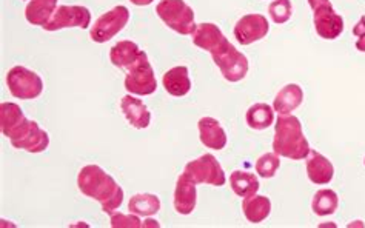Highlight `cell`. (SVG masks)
Masks as SVG:
<instances>
[{"label":"cell","instance_id":"cell-13","mask_svg":"<svg viewBox=\"0 0 365 228\" xmlns=\"http://www.w3.org/2000/svg\"><path fill=\"white\" fill-rule=\"evenodd\" d=\"M173 204H175V210L182 216H188L196 210V204H197L196 184L185 173H182L176 180L175 199H173Z\"/></svg>","mask_w":365,"mask_h":228},{"label":"cell","instance_id":"cell-25","mask_svg":"<svg viewBox=\"0 0 365 228\" xmlns=\"http://www.w3.org/2000/svg\"><path fill=\"white\" fill-rule=\"evenodd\" d=\"M230 187H232L236 196L247 197L256 195L259 192V188H261V184H259V179L253 173L236 170L230 175Z\"/></svg>","mask_w":365,"mask_h":228},{"label":"cell","instance_id":"cell-8","mask_svg":"<svg viewBox=\"0 0 365 228\" xmlns=\"http://www.w3.org/2000/svg\"><path fill=\"white\" fill-rule=\"evenodd\" d=\"M184 173L197 184H205L211 187H222L227 182L225 171L219 160L213 155H204L191 160L184 168Z\"/></svg>","mask_w":365,"mask_h":228},{"label":"cell","instance_id":"cell-21","mask_svg":"<svg viewBox=\"0 0 365 228\" xmlns=\"http://www.w3.org/2000/svg\"><path fill=\"white\" fill-rule=\"evenodd\" d=\"M57 9V0H30L25 8V19L34 26H43Z\"/></svg>","mask_w":365,"mask_h":228},{"label":"cell","instance_id":"cell-23","mask_svg":"<svg viewBox=\"0 0 365 228\" xmlns=\"http://www.w3.org/2000/svg\"><path fill=\"white\" fill-rule=\"evenodd\" d=\"M222 39H225L224 33L220 31V28L217 25L211 22L199 24L196 26V31L193 33V43L197 46V48L205 50L208 53L213 50Z\"/></svg>","mask_w":365,"mask_h":228},{"label":"cell","instance_id":"cell-6","mask_svg":"<svg viewBox=\"0 0 365 228\" xmlns=\"http://www.w3.org/2000/svg\"><path fill=\"white\" fill-rule=\"evenodd\" d=\"M123 83L125 90L134 96H150L158 90L156 74L145 51H142L139 59L127 70Z\"/></svg>","mask_w":365,"mask_h":228},{"label":"cell","instance_id":"cell-30","mask_svg":"<svg viewBox=\"0 0 365 228\" xmlns=\"http://www.w3.org/2000/svg\"><path fill=\"white\" fill-rule=\"evenodd\" d=\"M111 227L113 228H140V227H143V222L139 219L138 214L113 213L111 214Z\"/></svg>","mask_w":365,"mask_h":228},{"label":"cell","instance_id":"cell-33","mask_svg":"<svg viewBox=\"0 0 365 228\" xmlns=\"http://www.w3.org/2000/svg\"><path fill=\"white\" fill-rule=\"evenodd\" d=\"M130 2L136 6H148L155 2V0H130Z\"/></svg>","mask_w":365,"mask_h":228},{"label":"cell","instance_id":"cell-35","mask_svg":"<svg viewBox=\"0 0 365 228\" xmlns=\"http://www.w3.org/2000/svg\"><path fill=\"white\" fill-rule=\"evenodd\" d=\"M364 165H365V157H364Z\"/></svg>","mask_w":365,"mask_h":228},{"label":"cell","instance_id":"cell-14","mask_svg":"<svg viewBox=\"0 0 365 228\" xmlns=\"http://www.w3.org/2000/svg\"><path fill=\"white\" fill-rule=\"evenodd\" d=\"M11 145L16 150L26 151V153L39 155L50 147V136H48V133L45 130L39 127V123L36 120H31L30 127L26 128L24 135L16 140H11Z\"/></svg>","mask_w":365,"mask_h":228},{"label":"cell","instance_id":"cell-10","mask_svg":"<svg viewBox=\"0 0 365 228\" xmlns=\"http://www.w3.org/2000/svg\"><path fill=\"white\" fill-rule=\"evenodd\" d=\"M91 25V13L81 5H59L50 22L43 25L45 31H59L66 28H82L86 30Z\"/></svg>","mask_w":365,"mask_h":228},{"label":"cell","instance_id":"cell-2","mask_svg":"<svg viewBox=\"0 0 365 228\" xmlns=\"http://www.w3.org/2000/svg\"><path fill=\"white\" fill-rule=\"evenodd\" d=\"M273 151L276 155L292 160H302L310 155V144L307 140L302 123L293 114H279L274 123Z\"/></svg>","mask_w":365,"mask_h":228},{"label":"cell","instance_id":"cell-22","mask_svg":"<svg viewBox=\"0 0 365 228\" xmlns=\"http://www.w3.org/2000/svg\"><path fill=\"white\" fill-rule=\"evenodd\" d=\"M142 50L131 41H120L110 50V61L114 66L122 70H128L130 66L139 59Z\"/></svg>","mask_w":365,"mask_h":228},{"label":"cell","instance_id":"cell-32","mask_svg":"<svg viewBox=\"0 0 365 228\" xmlns=\"http://www.w3.org/2000/svg\"><path fill=\"white\" fill-rule=\"evenodd\" d=\"M356 48L361 51V53H365V34L359 36L358 41H356Z\"/></svg>","mask_w":365,"mask_h":228},{"label":"cell","instance_id":"cell-28","mask_svg":"<svg viewBox=\"0 0 365 228\" xmlns=\"http://www.w3.org/2000/svg\"><path fill=\"white\" fill-rule=\"evenodd\" d=\"M281 167V156L273 153H265L256 160V173L264 179H272L276 176L277 170Z\"/></svg>","mask_w":365,"mask_h":228},{"label":"cell","instance_id":"cell-20","mask_svg":"<svg viewBox=\"0 0 365 228\" xmlns=\"http://www.w3.org/2000/svg\"><path fill=\"white\" fill-rule=\"evenodd\" d=\"M242 212L248 222L261 224L272 213V201L267 196L253 195L247 196L242 201Z\"/></svg>","mask_w":365,"mask_h":228},{"label":"cell","instance_id":"cell-1","mask_svg":"<svg viewBox=\"0 0 365 228\" xmlns=\"http://www.w3.org/2000/svg\"><path fill=\"white\" fill-rule=\"evenodd\" d=\"M78 188L83 196L98 201L110 216L123 204V188L99 165L90 164L79 171Z\"/></svg>","mask_w":365,"mask_h":228},{"label":"cell","instance_id":"cell-24","mask_svg":"<svg viewBox=\"0 0 365 228\" xmlns=\"http://www.w3.org/2000/svg\"><path fill=\"white\" fill-rule=\"evenodd\" d=\"M245 120L247 125L252 130H267L274 122V108L268 105V103H255V105L247 110Z\"/></svg>","mask_w":365,"mask_h":228},{"label":"cell","instance_id":"cell-15","mask_svg":"<svg viewBox=\"0 0 365 228\" xmlns=\"http://www.w3.org/2000/svg\"><path fill=\"white\" fill-rule=\"evenodd\" d=\"M120 108L125 119L136 130H145L150 127L151 113L148 107L140 99H136L133 94H127L120 99Z\"/></svg>","mask_w":365,"mask_h":228},{"label":"cell","instance_id":"cell-19","mask_svg":"<svg viewBox=\"0 0 365 228\" xmlns=\"http://www.w3.org/2000/svg\"><path fill=\"white\" fill-rule=\"evenodd\" d=\"M304 102V91L297 83H288L285 87L276 94L273 108L277 114H292L296 108L301 107Z\"/></svg>","mask_w":365,"mask_h":228},{"label":"cell","instance_id":"cell-7","mask_svg":"<svg viewBox=\"0 0 365 228\" xmlns=\"http://www.w3.org/2000/svg\"><path fill=\"white\" fill-rule=\"evenodd\" d=\"M313 9L314 30L325 41H334L344 33V19L334 11L330 0H309Z\"/></svg>","mask_w":365,"mask_h":228},{"label":"cell","instance_id":"cell-12","mask_svg":"<svg viewBox=\"0 0 365 228\" xmlns=\"http://www.w3.org/2000/svg\"><path fill=\"white\" fill-rule=\"evenodd\" d=\"M270 31L267 17L262 14H247L242 16L235 25V37L236 41L247 46L255 42L262 41Z\"/></svg>","mask_w":365,"mask_h":228},{"label":"cell","instance_id":"cell-29","mask_svg":"<svg viewBox=\"0 0 365 228\" xmlns=\"http://www.w3.org/2000/svg\"><path fill=\"white\" fill-rule=\"evenodd\" d=\"M268 14H270L272 21L277 25H284L292 19L293 14V5L290 0H274L268 6Z\"/></svg>","mask_w":365,"mask_h":228},{"label":"cell","instance_id":"cell-34","mask_svg":"<svg viewBox=\"0 0 365 228\" xmlns=\"http://www.w3.org/2000/svg\"><path fill=\"white\" fill-rule=\"evenodd\" d=\"M143 227H159V222L158 221H145L143 222Z\"/></svg>","mask_w":365,"mask_h":228},{"label":"cell","instance_id":"cell-3","mask_svg":"<svg viewBox=\"0 0 365 228\" xmlns=\"http://www.w3.org/2000/svg\"><path fill=\"white\" fill-rule=\"evenodd\" d=\"M210 54L213 57V62L217 65V68L220 70V74L224 76L225 81L235 83L245 79L248 73L247 56L237 51L236 46L227 41V37L220 41L210 51Z\"/></svg>","mask_w":365,"mask_h":228},{"label":"cell","instance_id":"cell-4","mask_svg":"<svg viewBox=\"0 0 365 228\" xmlns=\"http://www.w3.org/2000/svg\"><path fill=\"white\" fill-rule=\"evenodd\" d=\"M156 14L173 31L182 36H193L196 31L195 11L185 0H160Z\"/></svg>","mask_w":365,"mask_h":228},{"label":"cell","instance_id":"cell-31","mask_svg":"<svg viewBox=\"0 0 365 228\" xmlns=\"http://www.w3.org/2000/svg\"><path fill=\"white\" fill-rule=\"evenodd\" d=\"M353 34L356 36V37H359V36H362V34H365V16H362L361 19H359V22L354 25V28H353Z\"/></svg>","mask_w":365,"mask_h":228},{"label":"cell","instance_id":"cell-18","mask_svg":"<svg viewBox=\"0 0 365 228\" xmlns=\"http://www.w3.org/2000/svg\"><path fill=\"white\" fill-rule=\"evenodd\" d=\"M162 85L163 88L168 94L175 98H182L187 96L191 90V81H190V74L188 68L184 65L175 66V68L168 70L162 78Z\"/></svg>","mask_w":365,"mask_h":228},{"label":"cell","instance_id":"cell-26","mask_svg":"<svg viewBox=\"0 0 365 228\" xmlns=\"http://www.w3.org/2000/svg\"><path fill=\"white\" fill-rule=\"evenodd\" d=\"M160 199L158 195L153 193H138L131 196L128 202V212L138 216L150 217L160 212Z\"/></svg>","mask_w":365,"mask_h":228},{"label":"cell","instance_id":"cell-9","mask_svg":"<svg viewBox=\"0 0 365 228\" xmlns=\"http://www.w3.org/2000/svg\"><path fill=\"white\" fill-rule=\"evenodd\" d=\"M130 21V9L123 5L114 6L108 13L102 14L94 22L90 30L91 41L96 43H105L116 37Z\"/></svg>","mask_w":365,"mask_h":228},{"label":"cell","instance_id":"cell-11","mask_svg":"<svg viewBox=\"0 0 365 228\" xmlns=\"http://www.w3.org/2000/svg\"><path fill=\"white\" fill-rule=\"evenodd\" d=\"M30 119H26L22 108L14 102L0 103V130L2 135L11 140L21 138L30 127Z\"/></svg>","mask_w":365,"mask_h":228},{"label":"cell","instance_id":"cell-17","mask_svg":"<svg viewBox=\"0 0 365 228\" xmlns=\"http://www.w3.org/2000/svg\"><path fill=\"white\" fill-rule=\"evenodd\" d=\"M199 139L202 145L211 150H224L227 145V133L215 118H202L197 122Z\"/></svg>","mask_w":365,"mask_h":228},{"label":"cell","instance_id":"cell-16","mask_svg":"<svg viewBox=\"0 0 365 228\" xmlns=\"http://www.w3.org/2000/svg\"><path fill=\"white\" fill-rule=\"evenodd\" d=\"M307 176H309L310 182L316 185H327L330 184L334 177V167L329 159L322 156L318 151H310L307 156Z\"/></svg>","mask_w":365,"mask_h":228},{"label":"cell","instance_id":"cell-5","mask_svg":"<svg viewBox=\"0 0 365 228\" xmlns=\"http://www.w3.org/2000/svg\"><path fill=\"white\" fill-rule=\"evenodd\" d=\"M6 87L13 98L33 100L43 93V81L36 71L17 65L6 73Z\"/></svg>","mask_w":365,"mask_h":228},{"label":"cell","instance_id":"cell-27","mask_svg":"<svg viewBox=\"0 0 365 228\" xmlns=\"http://www.w3.org/2000/svg\"><path fill=\"white\" fill-rule=\"evenodd\" d=\"M338 207L339 197L336 195V192H333L330 188H322L313 196L312 210L314 214H318L321 217L334 214L336 210H338Z\"/></svg>","mask_w":365,"mask_h":228}]
</instances>
